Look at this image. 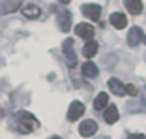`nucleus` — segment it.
<instances>
[{
	"instance_id": "nucleus-21",
	"label": "nucleus",
	"mask_w": 146,
	"mask_h": 139,
	"mask_svg": "<svg viewBox=\"0 0 146 139\" xmlns=\"http://www.w3.org/2000/svg\"><path fill=\"white\" fill-rule=\"evenodd\" d=\"M59 2H62V3H68L70 0H59Z\"/></svg>"
},
{
	"instance_id": "nucleus-13",
	"label": "nucleus",
	"mask_w": 146,
	"mask_h": 139,
	"mask_svg": "<svg viewBox=\"0 0 146 139\" xmlns=\"http://www.w3.org/2000/svg\"><path fill=\"white\" fill-rule=\"evenodd\" d=\"M96 53H98V43H96L93 39H90L86 42V45L82 47V54L86 56V57H93Z\"/></svg>"
},
{
	"instance_id": "nucleus-15",
	"label": "nucleus",
	"mask_w": 146,
	"mask_h": 139,
	"mask_svg": "<svg viewBox=\"0 0 146 139\" xmlns=\"http://www.w3.org/2000/svg\"><path fill=\"white\" fill-rule=\"evenodd\" d=\"M81 70H82V74L89 79H93V77L98 76V67H96L93 62H86V64H82Z\"/></svg>"
},
{
	"instance_id": "nucleus-11",
	"label": "nucleus",
	"mask_w": 146,
	"mask_h": 139,
	"mask_svg": "<svg viewBox=\"0 0 146 139\" xmlns=\"http://www.w3.org/2000/svg\"><path fill=\"white\" fill-rule=\"evenodd\" d=\"M110 23L117 28V30H123L127 25V19L123 12H113L110 14Z\"/></svg>"
},
{
	"instance_id": "nucleus-3",
	"label": "nucleus",
	"mask_w": 146,
	"mask_h": 139,
	"mask_svg": "<svg viewBox=\"0 0 146 139\" xmlns=\"http://www.w3.org/2000/svg\"><path fill=\"white\" fill-rule=\"evenodd\" d=\"M86 111V107L84 104L81 102V100H73L70 104V107H68V111H67V119L70 121V122H75V121H78L79 117L84 114Z\"/></svg>"
},
{
	"instance_id": "nucleus-7",
	"label": "nucleus",
	"mask_w": 146,
	"mask_h": 139,
	"mask_svg": "<svg viewBox=\"0 0 146 139\" xmlns=\"http://www.w3.org/2000/svg\"><path fill=\"white\" fill-rule=\"evenodd\" d=\"M20 5H22L20 0H2L0 2V16H6V14L17 11Z\"/></svg>"
},
{
	"instance_id": "nucleus-8",
	"label": "nucleus",
	"mask_w": 146,
	"mask_h": 139,
	"mask_svg": "<svg viewBox=\"0 0 146 139\" xmlns=\"http://www.w3.org/2000/svg\"><path fill=\"white\" fill-rule=\"evenodd\" d=\"M58 25L62 33H68L72 28V12L70 11H61L58 14Z\"/></svg>"
},
{
	"instance_id": "nucleus-5",
	"label": "nucleus",
	"mask_w": 146,
	"mask_h": 139,
	"mask_svg": "<svg viewBox=\"0 0 146 139\" xmlns=\"http://www.w3.org/2000/svg\"><path fill=\"white\" fill-rule=\"evenodd\" d=\"M96 130H98V124L93 119H86L84 122H81V125H79V134L82 138L93 136L96 133Z\"/></svg>"
},
{
	"instance_id": "nucleus-2",
	"label": "nucleus",
	"mask_w": 146,
	"mask_h": 139,
	"mask_svg": "<svg viewBox=\"0 0 146 139\" xmlns=\"http://www.w3.org/2000/svg\"><path fill=\"white\" fill-rule=\"evenodd\" d=\"M62 51H64L65 60H67L68 68H75L78 60H76V54L73 51V39H65L62 43Z\"/></svg>"
},
{
	"instance_id": "nucleus-22",
	"label": "nucleus",
	"mask_w": 146,
	"mask_h": 139,
	"mask_svg": "<svg viewBox=\"0 0 146 139\" xmlns=\"http://www.w3.org/2000/svg\"><path fill=\"white\" fill-rule=\"evenodd\" d=\"M141 42H145V43H146V36H143V40H141Z\"/></svg>"
},
{
	"instance_id": "nucleus-1",
	"label": "nucleus",
	"mask_w": 146,
	"mask_h": 139,
	"mask_svg": "<svg viewBox=\"0 0 146 139\" xmlns=\"http://www.w3.org/2000/svg\"><path fill=\"white\" fill-rule=\"evenodd\" d=\"M16 124H17V130L23 134L31 133L33 130H36L39 127V121L31 113H28V111H17L16 113Z\"/></svg>"
},
{
	"instance_id": "nucleus-19",
	"label": "nucleus",
	"mask_w": 146,
	"mask_h": 139,
	"mask_svg": "<svg viewBox=\"0 0 146 139\" xmlns=\"http://www.w3.org/2000/svg\"><path fill=\"white\" fill-rule=\"evenodd\" d=\"M127 139H146L145 134H141V133H134V134H131Z\"/></svg>"
},
{
	"instance_id": "nucleus-17",
	"label": "nucleus",
	"mask_w": 146,
	"mask_h": 139,
	"mask_svg": "<svg viewBox=\"0 0 146 139\" xmlns=\"http://www.w3.org/2000/svg\"><path fill=\"white\" fill-rule=\"evenodd\" d=\"M107 102H109V96H107V93H100V94L95 97V100H93V108L100 111V110L106 108Z\"/></svg>"
},
{
	"instance_id": "nucleus-4",
	"label": "nucleus",
	"mask_w": 146,
	"mask_h": 139,
	"mask_svg": "<svg viewBox=\"0 0 146 139\" xmlns=\"http://www.w3.org/2000/svg\"><path fill=\"white\" fill-rule=\"evenodd\" d=\"M81 11L86 17H89L93 22H98L100 17H101V6L96 5V3H86L81 6Z\"/></svg>"
},
{
	"instance_id": "nucleus-12",
	"label": "nucleus",
	"mask_w": 146,
	"mask_h": 139,
	"mask_svg": "<svg viewBox=\"0 0 146 139\" xmlns=\"http://www.w3.org/2000/svg\"><path fill=\"white\" fill-rule=\"evenodd\" d=\"M124 6L132 16H138L143 11V3L140 0H124Z\"/></svg>"
},
{
	"instance_id": "nucleus-20",
	"label": "nucleus",
	"mask_w": 146,
	"mask_h": 139,
	"mask_svg": "<svg viewBox=\"0 0 146 139\" xmlns=\"http://www.w3.org/2000/svg\"><path fill=\"white\" fill-rule=\"evenodd\" d=\"M48 139H61L59 136H56V134H54V136H51V138H48Z\"/></svg>"
},
{
	"instance_id": "nucleus-16",
	"label": "nucleus",
	"mask_w": 146,
	"mask_h": 139,
	"mask_svg": "<svg viewBox=\"0 0 146 139\" xmlns=\"http://www.w3.org/2000/svg\"><path fill=\"white\" fill-rule=\"evenodd\" d=\"M22 14L27 19H37L40 16V8L36 5H27L22 8Z\"/></svg>"
},
{
	"instance_id": "nucleus-18",
	"label": "nucleus",
	"mask_w": 146,
	"mask_h": 139,
	"mask_svg": "<svg viewBox=\"0 0 146 139\" xmlns=\"http://www.w3.org/2000/svg\"><path fill=\"white\" fill-rule=\"evenodd\" d=\"M126 94H129L131 97L138 96V90H137V87H135L134 83H127L126 85Z\"/></svg>"
},
{
	"instance_id": "nucleus-6",
	"label": "nucleus",
	"mask_w": 146,
	"mask_h": 139,
	"mask_svg": "<svg viewBox=\"0 0 146 139\" xmlns=\"http://www.w3.org/2000/svg\"><path fill=\"white\" fill-rule=\"evenodd\" d=\"M75 33H76V36H79V37H82V39H93V36H95V28H93L90 23H78V26L75 28Z\"/></svg>"
},
{
	"instance_id": "nucleus-10",
	"label": "nucleus",
	"mask_w": 146,
	"mask_h": 139,
	"mask_svg": "<svg viewBox=\"0 0 146 139\" xmlns=\"http://www.w3.org/2000/svg\"><path fill=\"white\" fill-rule=\"evenodd\" d=\"M107 85H109L110 91L115 96H124L126 94V85H123V82L118 81V79H115V77L109 79V81H107Z\"/></svg>"
},
{
	"instance_id": "nucleus-14",
	"label": "nucleus",
	"mask_w": 146,
	"mask_h": 139,
	"mask_svg": "<svg viewBox=\"0 0 146 139\" xmlns=\"http://www.w3.org/2000/svg\"><path fill=\"white\" fill-rule=\"evenodd\" d=\"M118 117H120V114H118V110L115 105H109L104 111V121H106L107 124H115L118 121Z\"/></svg>"
},
{
	"instance_id": "nucleus-9",
	"label": "nucleus",
	"mask_w": 146,
	"mask_h": 139,
	"mask_svg": "<svg viewBox=\"0 0 146 139\" xmlns=\"http://www.w3.org/2000/svg\"><path fill=\"white\" fill-rule=\"evenodd\" d=\"M141 40H143V31H141V28H138V26L131 28L129 33H127V45L134 48V47H137Z\"/></svg>"
}]
</instances>
